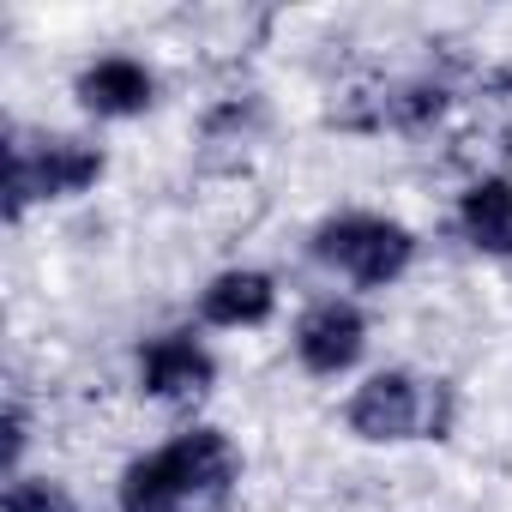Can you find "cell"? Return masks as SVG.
<instances>
[{"instance_id":"1","label":"cell","mask_w":512,"mask_h":512,"mask_svg":"<svg viewBox=\"0 0 512 512\" xmlns=\"http://www.w3.org/2000/svg\"><path fill=\"white\" fill-rule=\"evenodd\" d=\"M247 476V452L217 422H187L151 452H133L115 476V512H229Z\"/></svg>"},{"instance_id":"2","label":"cell","mask_w":512,"mask_h":512,"mask_svg":"<svg viewBox=\"0 0 512 512\" xmlns=\"http://www.w3.org/2000/svg\"><path fill=\"white\" fill-rule=\"evenodd\" d=\"M458 416H464L458 380L410 362L368 368L344 398V428L362 446H440L458 434Z\"/></svg>"},{"instance_id":"3","label":"cell","mask_w":512,"mask_h":512,"mask_svg":"<svg viewBox=\"0 0 512 512\" xmlns=\"http://www.w3.org/2000/svg\"><path fill=\"white\" fill-rule=\"evenodd\" d=\"M0 211L7 223H25L37 205H73L103 187L109 151L91 133H61V127H25L7 121L0 133Z\"/></svg>"},{"instance_id":"4","label":"cell","mask_w":512,"mask_h":512,"mask_svg":"<svg viewBox=\"0 0 512 512\" xmlns=\"http://www.w3.org/2000/svg\"><path fill=\"white\" fill-rule=\"evenodd\" d=\"M308 260L332 284H344V296H380V290H398L416 272L422 235L392 211L344 205V211H326L308 229Z\"/></svg>"},{"instance_id":"5","label":"cell","mask_w":512,"mask_h":512,"mask_svg":"<svg viewBox=\"0 0 512 512\" xmlns=\"http://www.w3.org/2000/svg\"><path fill=\"white\" fill-rule=\"evenodd\" d=\"M133 386L157 410L193 416L217 392V350L205 344V332L193 320L187 326H163V332L139 338V350H133Z\"/></svg>"},{"instance_id":"6","label":"cell","mask_w":512,"mask_h":512,"mask_svg":"<svg viewBox=\"0 0 512 512\" xmlns=\"http://www.w3.org/2000/svg\"><path fill=\"white\" fill-rule=\"evenodd\" d=\"M368 338H374V320L362 296H344V290L314 296L290 320V356L308 380H350L368 362Z\"/></svg>"},{"instance_id":"7","label":"cell","mask_w":512,"mask_h":512,"mask_svg":"<svg viewBox=\"0 0 512 512\" xmlns=\"http://www.w3.org/2000/svg\"><path fill=\"white\" fill-rule=\"evenodd\" d=\"M73 103H79L91 121H103V127L145 121V115L163 103V73H157L145 55L103 49V55H91V61L73 73Z\"/></svg>"},{"instance_id":"8","label":"cell","mask_w":512,"mask_h":512,"mask_svg":"<svg viewBox=\"0 0 512 512\" xmlns=\"http://www.w3.org/2000/svg\"><path fill=\"white\" fill-rule=\"evenodd\" d=\"M284 308V284L266 266H223L199 284L193 296V326L199 332H260Z\"/></svg>"},{"instance_id":"9","label":"cell","mask_w":512,"mask_h":512,"mask_svg":"<svg viewBox=\"0 0 512 512\" xmlns=\"http://www.w3.org/2000/svg\"><path fill=\"white\" fill-rule=\"evenodd\" d=\"M452 235L476 260H500L512 266V175L506 169H482L458 187L452 199Z\"/></svg>"},{"instance_id":"10","label":"cell","mask_w":512,"mask_h":512,"mask_svg":"<svg viewBox=\"0 0 512 512\" xmlns=\"http://www.w3.org/2000/svg\"><path fill=\"white\" fill-rule=\"evenodd\" d=\"M199 133H205V145H253L266 133V103L253 97V91H229V97H217L211 109H205V121H199Z\"/></svg>"},{"instance_id":"11","label":"cell","mask_w":512,"mask_h":512,"mask_svg":"<svg viewBox=\"0 0 512 512\" xmlns=\"http://www.w3.org/2000/svg\"><path fill=\"white\" fill-rule=\"evenodd\" d=\"M0 512H85V500L49 470H19L0 482Z\"/></svg>"},{"instance_id":"12","label":"cell","mask_w":512,"mask_h":512,"mask_svg":"<svg viewBox=\"0 0 512 512\" xmlns=\"http://www.w3.org/2000/svg\"><path fill=\"white\" fill-rule=\"evenodd\" d=\"M31 404H25V392H7V410H0V482L7 476H19V470H31L25 458H31Z\"/></svg>"}]
</instances>
